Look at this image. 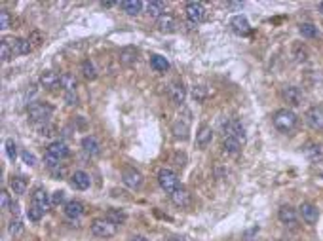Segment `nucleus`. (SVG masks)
<instances>
[{
	"label": "nucleus",
	"mask_w": 323,
	"mask_h": 241,
	"mask_svg": "<svg viewBox=\"0 0 323 241\" xmlns=\"http://www.w3.org/2000/svg\"><path fill=\"white\" fill-rule=\"evenodd\" d=\"M230 27H232V31L236 32V34H240V36H244V34H247V32H249V21H247L244 16L232 17Z\"/></svg>",
	"instance_id": "nucleus-22"
},
{
	"label": "nucleus",
	"mask_w": 323,
	"mask_h": 241,
	"mask_svg": "<svg viewBox=\"0 0 323 241\" xmlns=\"http://www.w3.org/2000/svg\"><path fill=\"white\" fill-rule=\"evenodd\" d=\"M10 23H12V19H10V14L6 12V10H2V12H0V29H2V31L10 29Z\"/></svg>",
	"instance_id": "nucleus-37"
},
{
	"label": "nucleus",
	"mask_w": 323,
	"mask_h": 241,
	"mask_svg": "<svg viewBox=\"0 0 323 241\" xmlns=\"http://www.w3.org/2000/svg\"><path fill=\"white\" fill-rule=\"evenodd\" d=\"M167 93H169V97H171V101L177 103V105H181V103H184V97H187L184 84L179 82V80H175V82H171V86H169V89H167Z\"/></svg>",
	"instance_id": "nucleus-11"
},
{
	"label": "nucleus",
	"mask_w": 323,
	"mask_h": 241,
	"mask_svg": "<svg viewBox=\"0 0 323 241\" xmlns=\"http://www.w3.org/2000/svg\"><path fill=\"white\" fill-rule=\"evenodd\" d=\"M158 182H160L162 190H166L167 194H173L175 190L179 188V179H177V175H175L171 169H160V173H158Z\"/></svg>",
	"instance_id": "nucleus-4"
},
{
	"label": "nucleus",
	"mask_w": 323,
	"mask_h": 241,
	"mask_svg": "<svg viewBox=\"0 0 323 241\" xmlns=\"http://www.w3.org/2000/svg\"><path fill=\"white\" fill-rule=\"evenodd\" d=\"M189 125H190L189 118H179L173 124L175 137H177V139H187V137H189Z\"/></svg>",
	"instance_id": "nucleus-23"
},
{
	"label": "nucleus",
	"mask_w": 323,
	"mask_h": 241,
	"mask_svg": "<svg viewBox=\"0 0 323 241\" xmlns=\"http://www.w3.org/2000/svg\"><path fill=\"white\" fill-rule=\"evenodd\" d=\"M105 218H107L109 222H112L114 226H120L127 220V215L122 209H109L107 211V215H105Z\"/></svg>",
	"instance_id": "nucleus-25"
},
{
	"label": "nucleus",
	"mask_w": 323,
	"mask_h": 241,
	"mask_svg": "<svg viewBox=\"0 0 323 241\" xmlns=\"http://www.w3.org/2000/svg\"><path fill=\"white\" fill-rule=\"evenodd\" d=\"M272 122H274V127H276L278 131L289 133V131H293V129L297 127V114H295L293 110L282 109V110H278L276 114H274Z\"/></svg>",
	"instance_id": "nucleus-1"
},
{
	"label": "nucleus",
	"mask_w": 323,
	"mask_h": 241,
	"mask_svg": "<svg viewBox=\"0 0 323 241\" xmlns=\"http://www.w3.org/2000/svg\"><path fill=\"white\" fill-rule=\"evenodd\" d=\"M50 203H52V200L48 198V192L44 190V188H36V190L32 192L31 207H34V209H38L40 213H46L48 207H50Z\"/></svg>",
	"instance_id": "nucleus-7"
},
{
	"label": "nucleus",
	"mask_w": 323,
	"mask_h": 241,
	"mask_svg": "<svg viewBox=\"0 0 323 241\" xmlns=\"http://www.w3.org/2000/svg\"><path fill=\"white\" fill-rule=\"evenodd\" d=\"M242 147H244V144L234 139H224V142H222V148H224L226 154H238V152L242 150Z\"/></svg>",
	"instance_id": "nucleus-32"
},
{
	"label": "nucleus",
	"mask_w": 323,
	"mask_h": 241,
	"mask_svg": "<svg viewBox=\"0 0 323 241\" xmlns=\"http://www.w3.org/2000/svg\"><path fill=\"white\" fill-rule=\"evenodd\" d=\"M0 198H2V209L6 211V209H8V205H10V196H8V192L4 190V192H2V196H0Z\"/></svg>",
	"instance_id": "nucleus-45"
},
{
	"label": "nucleus",
	"mask_w": 323,
	"mask_h": 241,
	"mask_svg": "<svg viewBox=\"0 0 323 241\" xmlns=\"http://www.w3.org/2000/svg\"><path fill=\"white\" fill-rule=\"evenodd\" d=\"M278 218H280L285 226H289V228H295V226H297V211L293 209L291 205L280 207V211H278Z\"/></svg>",
	"instance_id": "nucleus-9"
},
{
	"label": "nucleus",
	"mask_w": 323,
	"mask_h": 241,
	"mask_svg": "<svg viewBox=\"0 0 323 241\" xmlns=\"http://www.w3.org/2000/svg\"><path fill=\"white\" fill-rule=\"evenodd\" d=\"M67 101H69V105H76V93L72 91V93H67Z\"/></svg>",
	"instance_id": "nucleus-46"
},
{
	"label": "nucleus",
	"mask_w": 323,
	"mask_h": 241,
	"mask_svg": "<svg viewBox=\"0 0 323 241\" xmlns=\"http://www.w3.org/2000/svg\"><path fill=\"white\" fill-rule=\"evenodd\" d=\"M299 31L304 38H315V36H317V27L312 23H300Z\"/></svg>",
	"instance_id": "nucleus-34"
},
{
	"label": "nucleus",
	"mask_w": 323,
	"mask_h": 241,
	"mask_svg": "<svg viewBox=\"0 0 323 241\" xmlns=\"http://www.w3.org/2000/svg\"><path fill=\"white\" fill-rule=\"evenodd\" d=\"M122 179H124V184L129 186L131 190H137V188L143 186V175L137 169H126Z\"/></svg>",
	"instance_id": "nucleus-10"
},
{
	"label": "nucleus",
	"mask_w": 323,
	"mask_h": 241,
	"mask_svg": "<svg viewBox=\"0 0 323 241\" xmlns=\"http://www.w3.org/2000/svg\"><path fill=\"white\" fill-rule=\"evenodd\" d=\"M82 148H84V152H87L89 156H97L101 152V147H99V142L95 137H84L82 139Z\"/></svg>",
	"instance_id": "nucleus-26"
},
{
	"label": "nucleus",
	"mask_w": 323,
	"mask_h": 241,
	"mask_svg": "<svg viewBox=\"0 0 323 241\" xmlns=\"http://www.w3.org/2000/svg\"><path fill=\"white\" fill-rule=\"evenodd\" d=\"M306 122L314 129H323V110L319 107H312L306 112Z\"/></svg>",
	"instance_id": "nucleus-13"
},
{
	"label": "nucleus",
	"mask_w": 323,
	"mask_h": 241,
	"mask_svg": "<svg viewBox=\"0 0 323 241\" xmlns=\"http://www.w3.org/2000/svg\"><path fill=\"white\" fill-rule=\"evenodd\" d=\"M54 131H56V127H52V125H42V127H40V133H42V135H44V137H50V135H54Z\"/></svg>",
	"instance_id": "nucleus-43"
},
{
	"label": "nucleus",
	"mask_w": 323,
	"mask_h": 241,
	"mask_svg": "<svg viewBox=\"0 0 323 241\" xmlns=\"http://www.w3.org/2000/svg\"><path fill=\"white\" fill-rule=\"evenodd\" d=\"M21 158H23V162L27 165H36V158H34V154H31L29 150H23V152H21Z\"/></svg>",
	"instance_id": "nucleus-41"
},
{
	"label": "nucleus",
	"mask_w": 323,
	"mask_h": 241,
	"mask_svg": "<svg viewBox=\"0 0 323 241\" xmlns=\"http://www.w3.org/2000/svg\"><path fill=\"white\" fill-rule=\"evenodd\" d=\"M158 29L162 32H175L177 31V21L173 16L164 14L162 17H158Z\"/></svg>",
	"instance_id": "nucleus-21"
},
{
	"label": "nucleus",
	"mask_w": 323,
	"mask_h": 241,
	"mask_svg": "<svg viewBox=\"0 0 323 241\" xmlns=\"http://www.w3.org/2000/svg\"><path fill=\"white\" fill-rule=\"evenodd\" d=\"M164 10H166V4H164V2H160V0H154V2H149V4H147V12L154 17L164 16V14H162Z\"/></svg>",
	"instance_id": "nucleus-31"
},
{
	"label": "nucleus",
	"mask_w": 323,
	"mask_h": 241,
	"mask_svg": "<svg viewBox=\"0 0 323 241\" xmlns=\"http://www.w3.org/2000/svg\"><path fill=\"white\" fill-rule=\"evenodd\" d=\"M27 114H29V120L34 122V124H46L48 120L52 118V114H54V107L48 105V103L36 101L29 107Z\"/></svg>",
	"instance_id": "nucleus-2"
},
{
	"label": "nucleus",
	"mask_w": 323,
	"mask_h": 241,
	"mask_svg": "<svg viewBox=\"0 0 323 241\" xmlns=\"http://www.w3.org/2000/svg\"><path fill=\"white\" fill-rule=\"evenodd\" d=\"M52 203H54V205H61V203H65V192L63 190H57V192L52 194Z\"/></svg>",
	"instance_id": "nucleus-40"
},
{
	"label": "nucleus",
	"mask_w": 323,
	"mask_h": 241,
	"mask_svg": "<svg viewBox=\"0 0 323 241\" xmlns=\"http://www.w3.org/2000/svg\"><path fill=\"white\" fill-rule=\"evenodd\" d=\"M6 152H8V158L14 162L16 160V156H17V147H16V142L12 139H8L6 140Z\"/></svg>",
	"instance_id": "nucleus-38"
},
{
	"label": "nucleus",
	"mask_w": 323,
	"mask_h": 241,
	"mask_svg": "<svg viewBox=\"0 0 323 241\" xmlns=\"http://www.w3.org/2000/svg\"><path fill=\"white\" fill-rule=\"evenodd\" d=\"M302 152H304V156H306L310 162H314V164H317V162H323V147H321V144L308 142L306 147L302 148Z\"/></svg>",
	"instance_id": "nucleus-16"
},
{
	"label": "nucleus",
	"mask_w": 323,
	"mask_h": 241,
	"mask_svg": "<svg viewBox=\"0 0 323 241\" xmlns=\"http://www.w3.org/2000/svg\"><path fill=\"white\" fill-rule=\"evenodd\" d=\"M171 202H173L177 207H187V205H190V202H192V196H190V192L184 186H179L173 194H171Z\"/></svg>",
	"instance_id": "nucleus-17"
},
{
	"label": "nucleus",
	"mask_w": 323,
	"mask_h": 241,
	"mask_svg": "<svg viewBox=\"0 0 323 241\" xmlns=\"http://www.w3.org/2000/svg\"><path fill=\"white\" fill-rule=\"evenodd\" d=\"M82 74H84V78H86V80H95V78H97V70H95V65L89 61V59L82 63Z\"/></svg>",
	"instance_id": "nucleus-33"
},
{
	"label": "nucleus",
	"mask_w": 323,
	"mask_h": 241,
	"mask_svg": "<svg viewBox=\"0 0 323 241\" xmlns=\"http://www.w3.org/2000/svg\"><path fill=\"white\" fill-rule=\"evenodd\" d=\"M48 154L57 158V160H65V158H69L71 150H69V147L65 144L63 140H54V142L48 147Z\"/></svg>",
	"instance_id": "nucleus-14"
},
{
	"label": "nucleus",
	"mask_w": 323,
	"mask_h": 241,
	"mask_svg": "<svg viewBox=\"0 0 323 241\" xmlns=\"http://www.w3.org/2000/svg\"><path fill=\"white\" fill-rule=\"evenodd\" d=\"M59 78L56 72H52V70H46V72H42V76H40V84L48 89H52V87H56L59 84Z\"/></svg>",
	"instance_id": "nucleus-28"
},
{
	"label": "nucleus",
	"mask_w": 323,
	"mask_h": 241,
	"mask_svg": "<svg viewBox=\"0 0 323 241\" xmlns=\"http://www.w3.org/2000/svg\"><path fill=\"white\" fill-rule=\"evenodd\" d=\"M65 215L69 218H80L82 215H84V205L78 202V200H72V202H67L65 203Z\"/></svg>",
	"instance_id": "nucleus-19"
},
{
	"label": "nucleus",
	"mask_w": 323,
	"mask_h": 241,
	"mask_svg": "<svg viewBox=\"0 0 323 241\" xmlns=\"http://www.w3.org/2000/svg\"><path fill=\"white\" fill-rule=\"evenodd\" d=\"M71 184L72 188H76V190H87L89 184H91V180H89V175L84 171H74L71 177Z\"/></svg>",
	"instance_id": "nucleus-18"
},
{
	"label": "nucleus",
	"mask_w": 323,
	"mask_h": 241,
	"mask_svg": "<svg viewBox=\"0 0 323 241\" xmlns=\"http://www.w3.org/2000/svg\"><path fill=\"white\" fill-rule=\"evenodd\" d=\"M184 12H187V19H189L192 25L202 23L205 19V6L202 2H189Z\"/></svg>",
	"instance_id": "nucleus-6"
},
{
	"label": "nucleus",
	"mask_w": 323,
	"mask_h": 241,
	"mask_svg": "<svg viewBox=\"0 0 323 241\" xmlns=\"http://www.w3.org/2000/svg\"><path fill=\"white\" fill-rule=\"evenodd\" d=\"M6 40H8V44H10V47H12L14 55H25L32 50L31 40H23V38H6Z\"/></svg>",
	"instance_id": "nucleus-12"
},
{
	"label": "nucleus",
	"mask_w": 323,
	"mask_h": 241,
	"mask_svg": "<svg viewBox=\"0 0 323 241\" xmlns=\"http://www.w3.org/2000/svg\"><path fill=\"white\" fill-rule=\"evenodd\" d=\"M300 217H302V220L306 222V224H315L317 222V218H319V213H317V207L315 205H312V203H300Z\"/></svg>",
	"instance_id": "nucleus-8"
},
{
	"label": "nucleus",
	"mask_w": 323,
	"mask_h": 241,
	"mask_svg": "<svg viewBox=\"0 0 323 241\" xmlns=\"http://www.w3.org/2000/svg\"><path fill=\"white\" fill-rule=\"evenodd\" d=\"M91 233L97 235V237H112L114 233H116V226L109 222L107 218H95L94 222H91Z\"/></svg>",
	"instance_id": "nucleus-5"
},
{
	"label": "nucleus",
	"mask_w": 323,
	"mask_h": 241,
	"mask_svg": "<svg viewBox=\"0 0 323 241\" xmlns=\"http://www.w3.org/2000/svg\"><path fill=\"white\" fill-rule=\"evenodd\" d=\"M284 99L289 105H293V107H299L300 103H302V99H304V95H302V91H300V87L297 86H287L284 89Z\"/></svg>",
	"instance_id": "nucleus-15"
},
{
	"label": "nucleus",
	"mask_w": 323,
	"mask_h": 241,
	"mask_svg": "<svg viewBox=\"0 0 323 241\" xmlns=\"http://www.w3.org/2000/svg\"><path fill=\"white\" fill-rule=\"evenodd\" d=\"M120 6H122V10L126 12L127 16H137L143 10V2H139V0H124V2H120Z\"/></svg>",
	"instance_id": "nucleus-27"
},
{
	"label": "nucleus",
	"mask_w": 323,
	"mask_h": 241,
	"mask_svg": "<svg viewBox=\"0 0 323 241\" xmlns=\"http://www.w3.org/2000/svg\"><path fill=\"white\" fill-rule=\"evenodd\" d=\"M222 131H224V139H234L238 142H242L245 144V129L242 122H238V120H226L224 124H222Z\"/></svg>",
	"instance_id": "nucleus-3"
},
{
	"label": "nucleus",
	"mask_w": 323,
	"mask_h": 241,
	"mask_svg": "<svg viewBox=\"0 0 323 241\" xmlns=\"http://www.w3.org/2000/svg\"><path fill=\"white\" fill-rule=\"evenodd\" d=\"M23 230V226H21V220L19 218H12V222H10V232L12 233H19Z\"/></svg>",
	"instance_id": "nucleus-42"
},
{
	"label": "nucleus",
	"mask_w": 323,
	"mask_h": 241,
	"mask_svg": "<svg viewBox=\"0 0 323 241\" xmlns=\"http://www.w3.org/2000/svg\"><path fill=\"white\" fill-rule=\"evenodd\" d=\"M319 12H321V14H323V2H321V4H319Z\"/></svg>",
	"instance_id": "nucleus-49"
},
{
	"label": "nucleus",
	"mask_w": 323,
	"mask_h": 241,
	"mask_svg": "<svg viewBox=\"0 0 323 241\" xmlns=\"http://www.w3.org/2000/svg\"><path fill=\"white\" fill-rule=\"evenodd\" d=\"M211 140H213L211 127H207V125H202V127L198 129V133H196V144L200 148H205V147H209V144H211Z\"/></svg>",
	"instance_id": "nucleus-20"
},
{
	"label": "nucleus",
	"mask_w": 323,
	"mask_h": 241,
	"mask_svg": "<svg viewBox=\"0 0 323 241\" xmlns=\"http://www.w3.org/2000/svg\"><path fill=\"white\" fill-rule=\"evenodd\" d=\"M167 241H187V239H184L182 235H169V237H167Z\"/></svg>",
	"instance_id": "nucleus-47"
},
{
	"label": "nucleus",
	"mask_w": 323,
	"mask_h": 241,
	"mask_svg": "<svg viewBox=\"0 0 323 241\" xmlns=\"http://www.w3.org/2000/svg\"><path fill=\"white\" fill-rule=\"evenodd\" d=\"M204 97H205L204 87H202V86L194 87V99H198V101H204Z\"/></svg>",
	"instance_id": "nucleus-44"
},
{
	"label": "nucleus",
	"mask_w": 323,
	"mask_h": 241,
	"mask_svg": "<svg viewBox=\"0 0 323 241\" xmlns=\"http://www.w3.org/2000/svg\"><path fill=\"white\" fill-rule=\"evenodd\" d=\"M131 241H149V239H147V237H143V235H135Z\"/></svg>",
	"instance_id": "nucleus-48"
},
{
	"label": "nucleus",
	"mask_w": 323,
	"mask_h": 241,
	"mask_svg": "<svg viewBox=\"0 0 323 241\" xmlns=\"http://www.w3.org/2000/svg\"><path fill=\"white\" fill-rule=\"evenodd\" d=\"M10 188H12V192L16 196H23L25 190H27V180H25L23 177H12Z\"/></svg>",
	"instance_id": "nucleus-30"
},
{
	"label": "nucleus",
	"mask_w": 323,
	"mask_h": 241,
	"mask_svg": "<svg viewBox=\"0 0 323 241\" xmlns=\"http://www.w3.org/2000/svg\"><path fill=\"white\" fill-rule=\"evenodd\" d=\"M0 50H2V61H8L10 57H14V52H12V47H10L8 40H6V38L2 40V44H0Z\"/></svg>",
	"instance_id": "nucleus-36"
},
{
	"label": "nucleus",
	"mask_w": 323,
	"mask_h": 241,
	"mask_svg": "<svg viewBox=\"0 0 323 241\" xmlns=\"http://www.w3.org/2000/svg\"><path fill=\"white\" fill-rule=\"evenodd\" d=\"M150 67L156 70V72H166L169 69V61L162 55H152L150 57Z\"/></svg>",
	"instance_id": "nucleus-29"
},
{
	"label": "nucleus",
	"mask_w": 323,
	"mask_h": 241,
	"mask_svg": "<svg viewBox=\"0 0 323 241\" xmlns=\"http://www.w3.org/2000/svg\"><path fill=\"white\" fill-rule=\"evenodd\" d=\"M44 164H46L50 169H56V167H59L61 160H57V158H54V156L46 154V158H44Z\"/></svg>",
	"instance_id": "nucleus-39"
},
{
	"label": "nucleus",
	"mask_w": 323,
	"mask_h": 241,
	"mask_svg": "<svg viewBox=\"0 0 323 241\" xmlns=\"http://www.w3.org/2000/svg\"><path fill=\"white\" fill-rule=\"evenodd\" d=\"M120 61L126 63V65L137 61V52H135V50H131V47H127V50H122V52H120Z\"/></svg>",
	"instance_id": "nucleus-35"
},
{
	"label": "nucleus",
	"mask_w": 323,
	"mask_h": 241,
	"mask_svg": "<svg viewBox=\"0 0 323 241\" xmlns=\"http://www.w3.org/2000/svg\"><path fill=\"white\" fill-rule=\"evenodd\" d=\"M59 84H61V87H63L67 93H72V91L76 89V86H78V80H76V76L71 74V72H65V74H61V78H59Z\"/></svg>",
	"instance_id": "nucleus-24"
}]
</instances>
